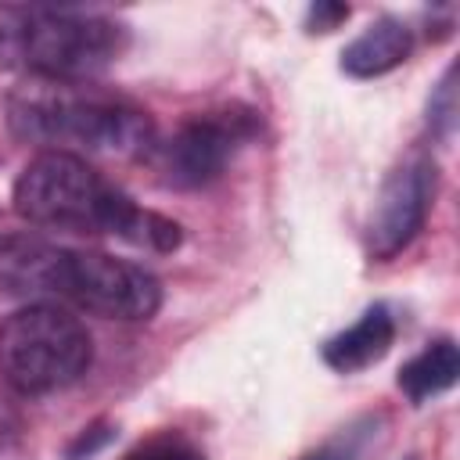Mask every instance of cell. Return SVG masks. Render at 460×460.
Masks as SVG:
<instances>
[{
  "instance_id": "9c48e42d",
  "label": "cell",
  "mask_w": 460,
  "mask_h": 460,
  "mask_svg": "<svg viewBox=\"0 0 460 460\" xmlns=\"http://www.w3.org/2000/svg\"><path fill=\"white\" fill-rule=\"evenodd\" d=\"M392 338H395V316L388 305L377 302L352 327H345L323 341V363L338 374L367 370L370 363H377L392 349Z\"/></svg>"
},
{
  "instance_id": "7c38bea8",
  "label": "cell",
  "mask_w": 460,
  "mask_h": 460,
  "mask_svg": "<svg viewBox=\"0 0 460 460\" xmlns=\"http://www.w3.org/2000/svg\"><path fill=\"white\" fill-rule=\"evenodd\" d=\"M126 460H205V453L183 435H155L140 442Z\"/></svg>"
},
{
  "instance_id": "5b68a950",
  "label": "cell",
  "mask_w": 460,
  "mask_h": 460,
  "mask_svg": "<svg viewBox=\"0 0 460 460\" xmlns=\"http://www.w3.org/2000/svg\"><path fill=\"white\" fill-rule=\"evenodd\" d=\"M61 302L104 320H151L162 305V284L137 262L104 252H68Z\"/></svg>"
},
{
  "instance_id": "8fae6325",
  "label": "cell",
  "mask_w": 460,
  "mask_h": 460,
  "mask_svg": "<svg viewBox=\"0 0 460 460\" xmlns=\"http://www.w3.org/2000/svg\"><path fill=\"white\" fill-rule=\"evenodd\" d=\"M456 374H460V352H456L453 338H438V341H428L410 363H402L399 388L406 392L410 402H424V399L453 388Z\"/></svg>"
},
{
  "instance_id": "9a60e30c",
  "label": "cell",
  "mask_w": 460,
  "mask_h": 460,
  "mask_svg": "<svg viewBox=\"0 0 460 460\" xmlns=\"http://www.w3.org/2000/svg\"><path fill=\"white\" fill-rule=\"evenodd\" d=\"M349 18V7H341V4H316V7H309V32H331L338 22H345Z\"/></svg>"
},
{
  "instance_id": "ba28073f",
  "label": "cell",
  "mask_w": 460,
  "mask_h": 460,
  "mask_svg": "<svg viewBox=\"0 0 460 460\" xmlns=\"http://www.w3.org/2000/svg\"><path fill=\"white\" fill-rule=\"evenodd\" d=\"M68 252L36 234L0 237V291L25 305H58L65 295Z\"/></svg>"
},
{
  "instance_id": "6da1fadb",
  "label": "cell",
  "mask_w": 460,
  "mask_h": 460,
  "mask_svg": "<svg viewBox=\"0 0 460 460\" xmlns=\"http://www.w3.org/2000/svg\"><path fill=\"white\" fill-rule=\"evenodd\" d=\"M14 212L32 226L72 234H111L129 244L172 252L180 226L158 212L133 205L86 158L68 151H40L14 180Z\"/></svg>"
},
{
  "instance_id": "7a4b0ae2",
  "label": "cell",
  "mask_w": 460,
  "mask_h": 460,
  "mask_svg": "<svg viewBox=\"0 0 460 460\" xmlns=\"http://www.w3.org/2000/svg\"><path fill=\"white\" fill-rule=\"evenodd\" d=\"M7 122L18 140L47 151H144L151 147V119L122 97L93 93L79 83L29 79L7 101Z\"/></svg>"
},
{
  "instance_id": "277c9868",
  "label": "cell",
  "mask_w": 460,
  "mask_h": 460,
  "mask_svg": "<svg viewBox=\"0 0 460 460\" xmlns=\"http://www.w3.org/2000/svg\"><path fill=\"white\" fill-rule=\"evenodd\" d=\"M93 359L86 327L61 305H22L0 323V374L22 395L75 385Z\"/></svg>"
},
{
  "instance_id": "3957f363",
  "label": "cell",
  "mask_w": 460,
  "mask_h": 460,
  "mask_svg": "<svg viewBox=\"0 0 460 460\" xmlns=\"http://www.w3.org/2000/svg\"><path fill=\"white\" fill-rule=\"evenodd\" d=\"M126 47V29L90 11H14L0 22V65L47 83H83Z\"/></svg>"
},
{
  "instance_id": "30bf717a",
  "label": "cell",
  "mask_w": 460,
  "mask_h": 460,
  "mask_svg": "<svg viewBox=\"0 0 460 460\" xmlns=\"http://www.w3.org/2000/svg\"><path fill=\"white\" fill-rule=\"evenodd\" d=\"M410 50H413L410 25L399 18H377L341 50V72L352 79H374L402 65Z\"/></svg>"
},
{
  "instance_id": "5bb4252c",
  "label": "cell",
  "mask_w": 460,
  "mask_h": 460,
  "mask_svg": "<svg viewBox=\"0 0 460 460\" xmlns=\"http://www.w3.org/2000/svg\"><path fill=\"white\" fill-rule=\"evenodd\" d=\"M356 453H359V435H356V428H349L341 438H334V442L305 453L302 460H352Z\"/></svg>"
},
{
  "instance_id": "52a82bcc",
  "label": "cell",
  "mask_w": 460,
  "mask_h": 460,
  "mask_svg": "<svg viewBox=\"0 0 460 460\" xmlns=\"http://www.w3.org/2000/svg\"><path fill=\"white\" fill-rule=\"evenodd\" d=\"M431 198H435V162L413 155L399 169H392L388 180L381 183V194H377L370 223H367L370 255L374 259L399 255L420 234Z\"/></svg>"
},
{
  "instance_id": "8992f818",
  "label": "cell",
  "mask_w": 460,
  "mask_h": 460,
  "mask_svg": "<svg viewBox=\"0 0 460 460\" xmlns=\"http://www.w3.org/2000/svg\"><path fill=\"white\" fill-rule=\"evenodd\" d=\"M255 137L252 111H219L183 122L165 144L155 147L158 172L169 187H205L212 183L241 144Z\"/></svg>"
},
{
  "instance_id": "4fadbf2b",
  "label": "cell",
  "mask_w": 460,
  "mask_h": 460,
  "mask_svg": "<svg viewBox=\"0 0 460 460\" xmlns=\"http://www.w3.org/2000/svg\"><path fill=\"white\" fill-rule=\"evenodd\" d=\"M428 122H431V129H438V137L446 140L449 133H453V126H456V101H453V68L442 75V83H438V90H435V97H431V104H428Z\"/></svg>"
}]
</instances>
